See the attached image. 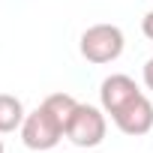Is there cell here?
I'll use <instances>...</instances> for the list:
<instances>
[{"instance_id": "6da1fadb", "label": "cell", "mask_w": 153, "mask_h": 153, "mask_svg": "<svg viewBox=\"0 0 153 153\" xmlns=\"http://www.w3.org/2000/svg\"><path fill=\"white\" fill-rule=\"evenodd\" d=\"M99 105L111 117V123L123 135H147L153 129V102L150 96L135 84V78L123 72H114L99 84Z\"/></svg>"}, {"instance_id": "7a4b0ae2", "label": "cell", "mask_w": 153, "mask_h": 153, "mask_svg": "<svg viewBox=\"0 0 153 153\" xmlns=\"http://www.w3.org/2000/svg\"><path fill=\"white\" fill-rule=\"evenodd\" d=\"M78 99L69 96V93H51L45 96L21 123V141L27 150H36V153H48L57 147V141L66 135V123H69V114L75 111Z\"/></svg>"}, {"instance_id": "3957f363", "label": "cell", "mask_w": 153, "mask_h": 153, "mask_svg": "<svg viewBox=\"0 0 153 153\" xmlns=\"http://www.w3.org/2000/svg\"><path fill=\"white\" fill-rule=\"evenodd\" d=\"M126 48V36L117 24H90L81 39H78V51L87 63H96V66H105V63H114Z\"/></svg>"}, {"instance_id": "277c9868", "label": "cell", "mask_w": 153, "mask_h": 153, "mask_svg": "<svg viewBox=\"0 0 153 153\" xmlns=\"http://www.w3.org/2000/svg\"><path fill=\"white\" fill-rule=\"evenodd\" d=\"M105 132H108V120H105L102 108L87 105V102L75 105V111L69 114V123H66V138L75 147H81V150L99 147L105 141Z\"/></svg>"}, {"instance_id": "5b68a950", "label": "cell", "mask_w": 153, "mask_h": 153, "mask_svg": "<svg viewBox=\"0 0 153 153\" xmlns=\"http://www.w3.org/2000/svg\"><path fill=\"white\" fill-rule=\"evenodd\" d=\"M27 111H24V102L12 93H0V135H9L15 129H21Z\"/></svg>"}, {"instance_id": "8992f818", "label": "cell", "mask_w": 153, "mask_h": 153, "mask_svg": "<svg viewBox=\"0 0 153 153\" xmlns=\"http://www.w3.org/2000/svg\"><path fill=\"white\" fill-rule=\"evenodd\" d=\"M141 78H144V87L153 93V54L147 57V63H144V72H141Z\"/></svg>"}, {"instance_id": "52a82bcc", "label": "cell", "mask_w": 153, "mask_h": 153, "mask_svg": "<svg viewBox=\"0 0 153 153\" xmlns=\"http://www.w3.org/2000/svg\"><path fill=\"white\" fill-rule=\"evenodd\" d=\"M141 33H144L150 42H153V9H150V12L141 18Z\"/></svg>"}, {"instance_id": "ba28073f", "label": "cell", "mask_w": 153, "mask_h": 153, "mask_svg": "<svg viewBox=\"0 0 153 153\" xmlns=\"http://www.w3.org/2000/svg\"><path fill=\"white\" fill-rule=\"evenodd\" d=\"M0 153H6V147H3V138H0Z\"/></svg>"}, {"instance_id": "9c48e42d", "label": "cell", "mask_w": 153, "mask_h": 153, "mask_svg": "<svg viewBox=\"0 0 153 153\" xmlns=\"http://www.w3.org/2000/svg\"><path fill=\"white\" fill-rule=\"evenodd\" d=\"M150 3H153V0H150Z\"/></svg>"}, {"instance_id": "30bf717a", "label": "cell", "mask_w": 153, "mask_h": 153, "mask_svg": "<svg viewBox=\"0 0 153 153\" xmlns=\"http://www.w3.org/2000/svg\"><path fill=\"white\" fill-rule=\"evenodd\" d=\"M48 153H51V150H48Z\"/></svg>"}]
</instances>
